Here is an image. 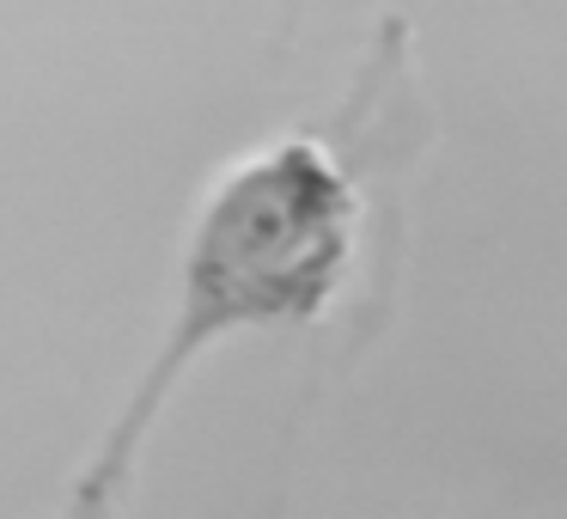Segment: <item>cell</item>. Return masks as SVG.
Returning a JSON list of instances; mask_svg holds the SVG:
<instances>
[{
	"mask_svg": "<svg viewBox=\"0 0 567 519\" xmlns=\"http://www.w3.org/2000/svg\"><path fill=\"white\" fill-rule=\"evenodd\" d=\"M348 251H354V190L318 141H281L275 153L238 165L202 214L184 275V318H177L159 367L141 385L135 416L111 434V452L86 477L80 501L99 507L111 495L123 446L141 440L172 379L214 336L257 318H293V312L323 306Z\"/></svg>",
	"mask_w": 567,
	"mask_h": 519,
	"instance_id": "1",
	"label": "cell"
}]
</instances>
